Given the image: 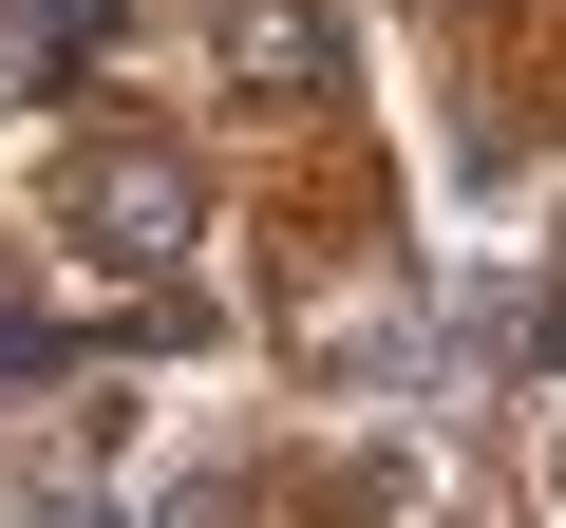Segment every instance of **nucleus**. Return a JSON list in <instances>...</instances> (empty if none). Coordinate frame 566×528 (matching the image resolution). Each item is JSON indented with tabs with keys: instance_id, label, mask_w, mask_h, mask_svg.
<instances>
[{
	"instance_id": "2",
	"label": "nucleus",
	"mask_w": 566,
	"mask_h": 528,
	"mask_svg": "<svg viewBox=\"0 0 566 528\" xmlns=\"http://www.w3.org/2000/svg\"><path fill=\"white\" fill-rule=\"evenodd\" d=\"M340 0H227V95H283V114H303V95H340Z\"/></svg>"
},
{
	"instance_id": "5",
	"label": "nucleus",
	"mask_w": 566,
	"mask_h": 528,
	"mask_svg": "<svg viewBox=\"0 0 566 528\" xmlns=\"http://www.w3.org/2000/svg\"><path fill=\"white\" fill-rule=\"evenodd\" d=\"M39 528H114V509H39Z\"/></svg>"
},
{
	"instance_id": "4",
	"label": "nucleus",
	"mask_w": 566,
	"mask_h": 528,
	"mask_svg": "<svg viewBox=\"0 0 566 528\" xmlns=\"http://www.w3.org/2000/svg\"><path fill=\"white\" fill-rule=\"evenodd\" d=\"M57 359H76V340H57L39 303H0V378H57Z\"/></svg>"
},
{
	"instance_id": "3",
	"label": "nucleus",
	"mask_w": 566,
	"mask_h": 528,
	"mask_svg": "<svg viewBox=\"0 0 566 528\" xmlns=\"http://www.w3.org/2000/svg\"><path fill=\"white\" fill-rule=\"evenodd\" d=\"M95 39H114V0H0V95H57Z\"/></svg>"
},
{
	"instance_id": "1",
	"label": "nucleus",
	"mask_w": 566,
	"mask_h": 528,
	"mask_svg": "<svg viewBox=\"0 0 566 528\" xmlns=\"http://www.w3.org/2000/svg\"><path fill=\"white\" fill-rule=\"evenodd\" d=\"M57 226H76V264H114V284H170L189 226H208V189H189L170 133H76L57 151Z\"/></svg>"
}]
</instances>
